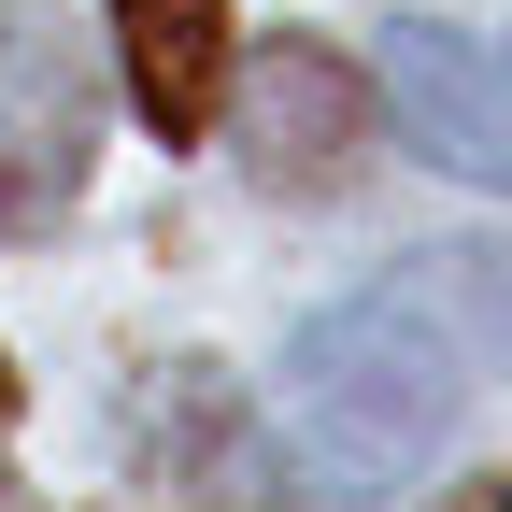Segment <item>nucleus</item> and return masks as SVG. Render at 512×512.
Wrapping results in <instances>:
<instances>
[{
	"mask_svg": "<svg viewBox=\"0 0 512 512\" xmlns=\"http://www.w3.org/2000/svg\"><path fill=\"white\" fill-rule=\"evenodd\" d=\"M470 413V342L441 328L413 285H370L328 299L313 328L285 342V427L328 498H399L441 470V441Z\"/></svg>",
	"mask_w": 512,
	"mask_h": 512,
	"instance_id": "nucleus-1",
	"label": "nucleus"
},
{
	"mask_svg": "<svg viewBox=\"0 0 512 512\" xmlns=\"http://www.w3.org/2000/svg\"><path fill=\"white\" fill-rule=\"evenodd\" d=\"M100 171V57L57 0H0V242H29Z\"/></svg>",
	"mask_w": 512,
	"mask_h": 512,
	"instance_id": "nucleus-2",
	"label": "nucleus"
},
{
	"mask_svg": "<svg viewBox=\"0 0 512 512\" xmlns=\"http://www.w3.org/2000/svg\"><path fill=\"white\" fill-rule=\"evenodd\" d=\"M214 114H228V143H242V171L271 185V200H342V185L370 171V143H384L370 72H356L342 43H313V29L228 57V100Z\"/></svg>",
	"mask_w": 512,
	"mask_h": 512,
	"instance_id": "nucleus-3",
	"label": "nucleus"
},
{
	"mask_svg": "<svg viewBox=\"0 0 512 512\" xmlns=\"http://www.w3.org/2000/svg\"><path fill=\"white\" fill-rule=\"evenodd\" d=\"M370 114H399V143L441 157L456 185H498L512 171V86H498V57L470 29H384Z\"/></svg>",
	"mask_w": 512,
	"mask_h": 512,
	"instance_id": "nucleus-4",
	"label": "nucleus"
},
{
	"mask_svg": "<svg viewBox=\"0 0 512 512\" xmlns=\"http://www.w3.org/2000/svg\"><path fill=\"white\" fill-rule=\"evenodd\" d=\"M114 72L157 143H200L228 100V0H114Z\"/></svg>",
	"mask_w": 512,
	"mask_h": 512,
	"instance_id": "nucleus-5",
	"label": "nucleus"
},
{
	"mask_svg": "<svg viewBox=\"0 0 512 512\" xmlns=\"http://www.w3.org/2000/svg\"><path fill=\"white\" fill-rule=\"evenodd\" d=\"M0 441H15V356H0Z\"/></svg>",
	"mask_w": 512,
	"mask_h": 512,
	"instance_id": "nucleus-6",
	"label": "nucleus"
}]
</instances>
